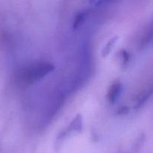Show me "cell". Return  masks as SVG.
<instances>
[{
	"label": "cell",
	"mask_w": 153,
	"mask_h": 153,
	"mask_svg": "<svg viewBox=\"0 0 153 153\" xmlns=\"http://www.w3.org/2000/svg\"><path fill=\"white\" fill-rule=\"evenodd\" d=\"M54 70L52 64L48 63H39L37 65L28 67L23 73L24 80L28 82H33L49 74Z\"/></svg>",
	"instance_id": "1"
},
{
	"label": "cell",
	"mask_w": 153,
	"mask_h": 153,
	"mask_svg": "<svg viewBox=\"0 0 153 153\" xmlns=\"http://www.w3.org/2000/svg\"><path fill=\"white\" fill-rule=\"evenodd\" d=\"M85 17H86V13H79V14L76 16L74 21V23H73V27H74V28H77L78 27L81 25V23L85 20Z\"/></svg>",
	"instance_id": "3"
},
{
	"label": "cell",
	"mask_w": 153,
	"mask_h": 153,
	"mask_svg": "<svg viewBox=\"0 0 153 153\" xmlns=\"http://www.w3.org/2000/svg\"><path fill=\"white\" fill-rule=\"evenodd\" d=\"M97 1H100V0H97ZM101 1H102V0H101Z\"/></svg>",
	"instance_id": "5"
},
{
	"label": "cell",
	"mask_w": 153,
	"mask_h": 153,
	"mask_svg": "<svg viewBox=\"0 0 153 153\" xmlns=\"http://www.w3.org/2000/svg\"><path fill=\"white\" fill-rule=\"evenodd\" d=\"M115 40L114 39H112V40H111L110 41L108 42V44L106 45L105 46V47L104 48V49H103V52H102V55L103 56H106V55H108L109 54V52H110V51L111 50V49L113 47H112V46H114V43H115Z\"/></svg>",
	"instance_id": "4"
},
{
	"label": "cell",
	"mask_w": 153,
	"mask_h": 153,
	"mask_svg": "<svg viewBox=\"0 0 153 153\" xmlns=\"http://www.w3.org/2000/svg\"><path fill=\"white\" fill-rule=\"evenodd\" d=\"M122 91V85L120 82H116L111 86L108 93V99L111 103L115 102L120 97Z\"/></svg>",
	"instance_id": "2"
}]
</instances>
